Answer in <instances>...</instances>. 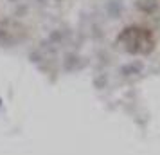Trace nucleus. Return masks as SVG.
<instances>
[{
	"mask_svg": "<svg viewBox=\"0 0 160 155\" xmlns=\"http://www.w3.org/2000/svg\"><path fill=\"white\" fill-rule=\"evenodd\" d=\"M119 42L126 45V49L130 52H148L151 51L153 40L149 31L142 29V27H126L119 36Z\"/></svg>",
	"mask_w": 160,
	"mask_h": 155,
	"instance_id": "obj_1",
	"label": "nucleus"
}]
</instances>
